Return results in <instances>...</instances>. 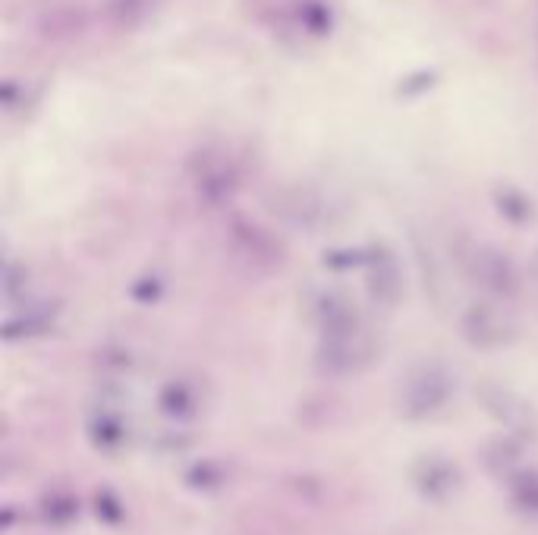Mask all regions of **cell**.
I'll use <instances>...</instances> for the list:
<instances>
[]
</instances>
